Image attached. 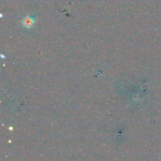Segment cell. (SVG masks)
I'll use <instances>...</instances> for the list:
<instances>
[{
    "label": "cell",
    "mask_w": 161,
    "mask_h": 161,
    "mask_svg": "<svg viewBox=\"0 0 161 161\" xmlns=\"http://www.w3.org/2000/svg\"><path fill=\"white\" fill-rule=\"evenodd\" d=\"M35 23V18L32 17V16L27 15L22 20V25L27 28V29H30L32 27L34 26V23Z\"/></svg>",
    "instance_id": "1"
}]
</instances>
